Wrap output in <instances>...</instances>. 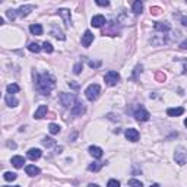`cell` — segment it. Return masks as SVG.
Segmentation results:
<instances>
[{
	"mask_svg": "<svg viewBox=\"0 0 187 187\" xmlns=\"http://www.w3.org/2000/svg\"><path fill=\"white\" fill-rule=\"evenodd\" d=\"M37 89H38L43 95L48 96L53 91V88L56 86V79H54L51 75H48V73H44L41 76H38L37 79Z\"/></svg>",
	"mask_w": 187,
	"mask_h": 187,
	"instance_id": "cell-1",
	"label": "cell"
},
{
	"mask_svg": "<svg viewBox=\"0 0 187 187\" xmlns=\"http://www.w3.org/2000/svg\"><path fill=\"white\" fill-rule=\"evenodd\" d=\"M58 100L62 102V105L64 108H69V107H73L76 104V98L73 94H66V92H62L60 95H58Z\"/></svg>",
	"mask_w": 187,
	"mask_h": 187,
	"instance_id": "cell-2",
	"label": "cell"
},
{
	"mask_svg": "<svg viewBox=\"0 0 187 187\" xmlns=\"http://www.w3.org/2000/svg\"><path fill=\"white\" fill-rule=\"evenodd\" d=\"M100 92H101V88L100 85H96V83H91L89 86L85 89V95L89 101H95L98 96H100Z\"/></svg>",
	"mask_w": 187,
	"mask_h": 187,
	"instance_id": "cell-3",
	"label": "cell"
},
{
	"mask_svg": "<svg viewBox=\"0 0 187 187\" xmlns=\"http://www.w3.org/2000/svg\"><path fill=\"white\" fill-rule=\"evenodd\" d=\"M104 81H105V83L108 85V86H114V85H117L119 81H120V75H119L117 72H114V70H110V72L105 73Z\"/></svg>",
	"mask_w": 187,
	"mask_h": 187,
	"instance_id": "cell-4",
	"label": "cell"
},
{
	"mask_svg": "<svg viewBox=\"0 0 187 187\" xmlns=\"http://www.w3.org/2000/svg\"><path fill=\"white\" fill-rule=\"evenodd\" d=\"M174 159H175V162L180 164V165L187 164V151L184 148H178L177 151H175V154H174Z\"/></svg>",
	"mask_w": 187,
	"mask_h": 187,
	"instance_id": "cell-5",
	"label": "cell"
},
{
	"mask_svg": "<svg viewBox=\"0 0 187 187\" xmlns=\"http://www.w3.org/2000/svg\"><path fill=\"white\" fill-rule=\"evenodd\" d=\"M107 25V28L104 29V35H110V37H115L117 34H119V31L120 29L117 28V24H115L114 21H111V22H108Z\"/></svg>",
	"mask_w": 187,
	"mask_h": 187,
	"instance_id": "cell-6",
	"label": "cell"
},
{
	"mask_svg": "<svg viewBox=\"0 0 187 187\" xmlns=\"http://www.w3.org/2000/svg\"><path fill=\"white\" fill-rule=\"evenodd\" d=\"M134 117H136V120H139V121H148L151 114L145 110L143 107H139L138 110L134 111Z\"/></svg>",
	"mask_w": 187,
	"mask_h": 187,
	"instance_id": "cell-7",
	"label": "cell"
},
{
	"mask_svg": "<svg viewBox=\"0 0 187 187\" xmlns=\"http://www.w3.org/2000/svg\"><path fill=\"white\" fill-rule=\"evenodd\" d=\"M105 24H107V21L102 15H96V16H94L91 19V25L94 28H102Z\"/></svg>",
	"mask_w": 187,
	"mask_h": 187,
	"instance_id": "cell-8",
	"label": "cell"
},
{
	"mask_svg": "<svg viewBox=\"0 0 187 187\" xmlns=\"http://www.w3.org/2000/svg\"><path fill=\"white\" fill-rule=\"evenodd\" d=\"M124 134H126V139L130 140V142H138V140H139V136H140L139 132L136 129H126Z\"/></svg>",
	"mask_w": 187,
	"mask_h": 187,
	"instance_id": "cell-9",
	"label": "cell"
},
{
	"mask_svg": "<svg viewBox=\"0 0 187 187\" xmlns=\"http://www.w3.org/2000/svg\"><path fill=\"white\" fill-rule=\"evenodd\" d=\"M35 9V6L34 5H25V6H21L19 9L16 10V13H18V16H21V18H25V16H28L29 13H31V10Z\"/></svg>",
	"mask_w": 187,
	"mask_h": 187,
	"instance_id": "cell-10",
	"label": "cell"
},
{
	"mask_svg": "<svg viewBox=\"0 0 187 187\" xmlns=\"http://www.w3.org/2000/svg\"><path fill=\"white\" fill-rule=\"evenodd\" d=\"M94 41V34L91 31H85V34L82 35V45L83 47H89Z\"/></svg>",
	"mask_w": 187,
	"mask_h": 187,
	"instance_id": "cell-11",
	"label": "cell"
},
{
	"mask_svg": "<svg viewBox=\"0 0 187 187\" xmlns=\"http://www.w3.org/2000/svg\"><path fill=\"white\" fill-rule=\"evenodd\" d=\"M41 155H43V152H41V149L38 148H31L28 151V158L31 159V161H37V159L41 158Z\"/></svg>",
	"mask_w": 187,
	"mask_h": 187,
	"instance_id": "cell-12",
	"label": "cell"
},
{
	"mask_svg": "<svg viewBox=\"0 0 187 187\" xmlns=\"http://www.w3.org/2000/svg\"><path fill=\"white\" fill-rule=\"evenodd\" d=\"M58 15H60L63 19H64V22H66L67 26H70V24H72V18H70V10H69V9H60V10H58Z\"/></svg>",
	"mask_w": 187,
	"mask_h": 187,
	"instance_id": "cell-13",
	"label": "cell"
},
{
	"mask_svg": "<svg viewBox=\"0 0 187 187\" xmlns=\"http://www.w3.org/2000/svg\"><path fill=\"white\" fill-rule=\"evenodd\" d=\"M155 31H159V32H168L170 31V24L168 22H157V24L154 25Z\"/></svg>",
	"mask_w": 187,
	"mask_h": 187,
	"instance_id": "cell-14",
	"label": "cell"
},
{
	"mask_svg": "<svg viewBox=\"0 0 187 187\" xmlns=\"http://www.w3.org/2000/svg\"><path fill=\"white\" fill-rule=\"evenodd\" d=\"M25 173L28 175H31V177H35V175H38L41 173V170L38 167H35V165H26L25 167Z\"/></svg>",
	"mask_w": 187,
	"mask_h": 187,
	"instance_id": "cell-15",
	"label": "cell"
},
{
	"mask_svg": "<svg viewBox=\"0 0 187 187\" xmlns=\"http://www.w3.org/2000/svg\"><path fill=\"white\" fill-rule=\"evenodd\" d=\"M83 113H85V107H83V104H81V102H76V104L72 107L73 115H82Z\"/></svg>",
	"mask_w": 187,
	"mask_h": 187,
	"instance_id": "cell-16",
	"label": "cell"
},
{
	"mask_svg": "<svg viewBox=\"0 0 187 187\" xmlns=\"http://www.w3.org/2000/svg\"><path fill=\"white\" fill-rule=\"evenodd\" d=\"M25 164V158L24 157H19V155H16V157H13L12 158V165H13L15 168H22Z\"/></svg>",
	"mask_w": 187,
	"mask_h": 187,
	"instance_id": "cell-17",
	"label": "cell"
},
{
	"mask_svg": "<svg viewBox=\"0 0 187 187\" xmlns=\"http://www.w3.org/2000/svg\"><path fill=\"white\" fill-rule=\"evenodd\" d=\"M88 151H89V154H91L94 158H96V159L102 157V149H101L100 146H89Z\"/></svg>",
	"mask_w": 187,
	"mask_h": 187,
	"instance_id": "cell-18",
	"label": "cell"
},
{
	"mask_svg": "<svg viewBox=\"0 0 187 187\" xmlns=\"http://www.w3.org/2000/svg\"><path fill=\"white\" fill-rule=\"evenodd\" d=\"M184 113V108L183 107H177V108H168L167 110V114L170 117H177V115H181Z\"/></svg>",
	"mask_w": 187,
	"mask_h": 187,
	"instance_id": "cell-19",
	"label": "cell"
},
{
	"mask_svg": "<svg viewBox=\"0 0 187 187\" xmlns=\"http://www.w3.org/2000/svg\"><path fill=\"white\" fill-rule=\"evenodd\" d=\"M47 111H48V108H47V105H40L38 107V110L35 111V115H34V117H35V119H43L44 115L47 114Z\"/></svg>",
	"mask_w": 187,
	"mask_h": 187,
	"instance_id": "cell-20",
	"label": "cell"
},
{
	"mask_svg": "<svg viewBox=\"0 0 187 187\" xmlns=\"http://www.w3.org/2000/svg\"><path fill=\"white\" fill-rule=\"evenodd\" d=\"M29 31H31V34H34V35H41V34H43V26L40 24H34L29 26Z\"/></svg>",
	"mask_w": 187,
	"mask_h": 187,
	"instance_id": "cell-21",
	"label": "cell"
},
{
	"mask_svg": "<svg viewBox=\"0 0 187 187\" xmlns=\"http://www.w3.org/2000/svg\"><path fill=\"white\" fill-rule=\"evenodd\" d=\"M5 101H6V105L7 107H16L18 105V100H16L13 95H9V94H7L6 98H5Z\"/></svg>",
	"mask_w": 187,
	"mask_h": 187,
	"instance_id": "cell-22",
	"label": "cell"
},
{
	"mask_svg": "<svg viewBox=\"0 0 187 187\" xmlns=\"http://www.w3.org/2000/svg\"><path fill=\"white\" fill-rule=\"evenodd\" d=\"M132 7H133V12H134V13L139 15V13H142V10H143V3H142L140 0H136Z\"/></svg>",
	"mask_w": 187,
	"mask_h": 187,
	"instance_id": "cell-23",
	"label": "cell"
},
{
	"mask_svg": "<svg viewBox=\"0 0 187 187\" xmlns=\"http://www.w3.org/2000/svg\"><path fill=\"white\" fill-rule=\"evenodd\" d=\"M6 89H7V94H9V95H15V94H18V92H19L21 88L18 86L16 83H9Z\"/></svg>",
	"mask_w": 187,
	"mask_h": 187,
	"instance_id": "cell-24",
	"label": "cell"
},
{
	"mask_svg": "<svg viewBox=\"0 0 187 187\" xmlns=\"http://www.w3.org/2000/svg\"><path fill=\"white\" fill-rule=\"evenodd\" d=\"M104 164L105 162H91L88 165V170H89V171H100L101 168L104 167Z\"/></svg>",
	"mask_w": 187,
	"mask_h": 187,
	"instance_id": "cell-25",
	"label": "cell"
},
{
	"mask_svg": "<svg viewBox=\"0 0 187 187\" xmlns=\"http://www.w3.org/2000/svg\"><path fill=\"white\" fill-rule=\"evenodd\" d=\"M51 35H53L54 38L62 40V41H63V40H64V38H66V37H64V34H63L62 31H60V29H57V28H56V26H54V28L51 29Z\"/></svg>",
	"mask_w": 187,
	"mask_h": 187,
	"instance_id": "cell-26",
	"label": "cell"
},
{
	"mask_svg": "<svg viewBox=\"0 0 187 187\" xmlns=\"http://www.w3.org/2000/svg\"><path fill=\"white\" fill-rule=\"evenodd\" d=\"M41 142H43V145L45 146V148H51V146H54V145H56V140L51 139V138H44Z\"/></svg>",
	"mask_w": 187,
	"mask_h": 187,
	"instance_id": "cell-27",
	"label": "cell"
},
{
	"mask_svg": "<svg viewBox=\"0 0 187 187\" xmlns=\"http://www.w3.org/2000/svg\"><path fill=\"white\" fill-rule=\"evenodd\" d=\"M3 178H5L6 181H15V180L18 178V174H15V173H10V171H7V173H5Z\"/></svg>",
	"mask_w": 187,
	"mask_h": 187,
	"instance_id": "cell-28",
	"label": "cell"
},
{
	"mask_svg": "<svg viewBox=\"0 0 187 187\" xmlns=\"http://www.w3.org/2000/svg\"><path fill=\"white\" fill-rule=\"evenodd\" d=\"M28 50L31 53H40V51H41V47H40L37 43H31L28 45Z\"/></svg>",
	"mask_w": 187,
	"mask_h": 187,
	"instance_id": "cell-29",
	"label": "cell"
},
{
	"mask_svg": "<svg viewBox=\"0 0 187 187\" xmlns=\"http://www.w3.org/2000/svg\"><path fill=\"white\" fill-rule=\"evenodd\" d=\"M48 130H50V133L51 134H57V133H60V126L51 123V124L48 126Z\"/></svg>",
	"mask_w": 187,
	"mask_h": 187,
	"instance_id": "cell-30",
	"label": "cell"
},
{
	"mask_svg": "<svg viewBox=\"0 0 187 187\" xmlns=\"http://www.w3.org/2000/svg\"><path fill=\"white\" fill-rule=\"evenodd\" d=\"M43 50L45 51V53H48V54H50V53H53V51H54L53 45H51L50 43H47V41H45V43L43 44Z\"/></svg>",
	"mask_w": 187,
	"mask_h": 187,
	"instance_id": "cell-31",
	"label": "cell"
},
{
	"mask_svg": "<svg viewBox=\"0 0 187 187\" xmlns=\"http://www.w3.org/2000/svg\"><path fill=\"white\" fill-rule=\"evenodd\" d=\"M129 186H130V187H143V184H142L139 180H136V178H132V180H129Z\"/></svg>",
	"mask_w": 187,
	"mask_h": 187,
	"instance_id": "cell-32",
	"label": "cell"
},
{
	"mask_svg": "<svg viewBox=\"0 0 187 187\" xmlns=\"http://www.w3.org/2000/svg\"><path fill=\"white\" fill-rule=\"evenodd\" d=\"M107 187H120V181L115 180V178H111L110 181L107 183Z\"/></svg>",
	"mask_w": 187,
	"mask_h": 187,
	"instance_id": "cell-33",
	"label": "cell"
},
{
	"mask_svg": "<svg viewBox=\"0 0 187 187\" xmlns=\"http://www.w3.org/2000/svg\"><path fill=\"white\" fill-rule=\"evenodd\" d=\"M82 69H83L82 63H76V64H75V67H73V72H75V75H79V73L82 72Z\"/></svg>",
	"mask_w": 187,
	"mask_h": 187,
	"instance_id": "cell-34",
	"label": "cell"
},
{
	"mask_svg": "<svg viewBox=\"0 0 187 187\" xmlns=\"http://www.w3.org/2000/svg\"><path fill=\"white\" fill-rule=\"evenodd\" d=\"M6 15H7V18H9L10 21H13L16 16H18V13H16V10H7L6 12Z\"/></svg>",
	"mask_w": 187,
	"mask_h": 187,
	"instance_id": "cell-35",
	"label": "cell"
},
{
	"mask_svg": "<svg viewBox=\"0 0 187 187\" xmlns=\"http://www.w3.org/2000/svg\"><path fill=\"white\" fill-rule=\"evenodd\" d=\"M88 64H89V67H92V69H96V67L101 66V62H92V60H91Z\"/></svg>",
	"mask_w": 187,
	"mask_h": 187,
	"instance_id": "cell-36",
	"label": "cell"
},
{
	"mask_svg": "<svg viewBox=\"0 0 187 187\" xmlns=\"http://www.w3.org/2000/svg\"><path fill=\"white\" fill-rule=\"evenodd\" d=\"M96 5L98 6H108L110 2H108V0H96Z\"/></svg>",
	"mask_w": 187,
	"mask_h": 187,
	"instance_id": "cell-37",
	"label": "cell"
},
{
	"mask_svg": "<svg viewBox=\"0 0 187 187\" xmlns=\"http://www.w3.org/2000/svg\"><path fill=\"white\" fill-rule=\"evenodd\" d=\"M157 81H159V82H164L165 81V75H162V73L159 72V73H157Z\"/></svg>",
	"mask_w": 187,
	"mask_h": 187,
	"instance_id": "cell-38",
	"label": "cell"
},
{
	"mask_svg": "<svg viewBox=\"0 0 187 187\" xmlns=\"http://www.w3.org/2000/svg\"><path fill=\"white\" fill-rule=\"evenodd\" d=\"M181 24L184 25V26H187V16H183L181 18Z\"/></svg>",
	"mask_w": 187,
	"mask_h": 187,
	"instance_id": "cell-39",
	"label": "cell"
},
{
	"mask_svg": "<svg viewBox=\"0 0 187 187\" xmlns=\"http://www.w3.org/2000/svg\"><path fill=\"white\" fill-rule=\"evenodd\" d=\"M151 12H152L154 15H157V13H159V9H158V7H152V9H151Z\"/></svg>",
	"mask_w": 187,
	"mask_h": 187,
	"instance_id": "cell-40",
	"label": "cell"
},
{
	"mask_svg": "<svg viewBox=\"0 0 187 187\" xmlns=\"http://www.w3.org/2000/svg\"><path fill=\"white\" fill-rule=\"evenodd\" d=\"M180 48H181V50H184V48H187V41H184V43H181V44H180Z\"/></svg>",
	"mask_w": 187,
	"mask_h": 187,
	"instance_id": "cell-41",
	"label": "cell"
},
{
	"mask_svg": "<svg viewBox=\"0 0 187 187\" xmlns=\"http://www.w3.org/2000/svg\"><path fill=\"white\" fill-rule=\"evenodd\" d=\"M88 187H100V186H98V184H89Z\"/></svg>",
	"mask_w": 187,
	"mask_h": 187,
	"instance_id": "cell-42",
	"label": "cell"
},
{
	"mask_svg": "<svg viewBox=\"0 0 187 187\" xmlns=\"http://www.w3.org/2000/svg\"><path fill=\"white\" fill-rule=\"evenodd\" d=\"M151 187H161V186H159V184H152Z\"/></svg>",
	"mask_w": 187,
	"mask_h": 187,
	"instance_id": "cell-43",
	"label": "cell"
},
{
	"mask_svg": "<svg viewBox=\"0 0 187 187\" xmlns=\"http://www.w3.org/2000/svg\"><path fill=\"white\" fill-rule=\"evenodd\" d=\"M184 70H187V62H186V64H184Z\"/></svg>",
	"mask_w": 187,
	"mask_h": 187,
	"instance_id": "cell-44",
	"label": "cell"
},
{
	"mask_svg": "<svg viewBox=\"0 0 187 187\" xmlns=\"http://www.w3.org/2000/svg\"><path fill=\"white\" fill-rule=\"evenodd\" d=\"M3 187H10V186H3ZM12 187H21V186H12Z\"/></svg>",
	"mask_w": 187,
	"mask_h": 187,
	"instance_id": "cell-45",
	"label": "cell"
},
{
	"mask_svg": "<svg viewBox=\"0 0 187 187\" xmlns=\"http://www.w3.org/2000/svg\"><path fill=\"white\" fill-rule=\"evenodd\" d=\"M184 126H186V127H187V119H186V120H184Z\"/></svg>",
	"mask_w": 187,
	"mask_h": 187,
	"instance_id": "cell-46",
	"label": "cell"
}]
</instances>
